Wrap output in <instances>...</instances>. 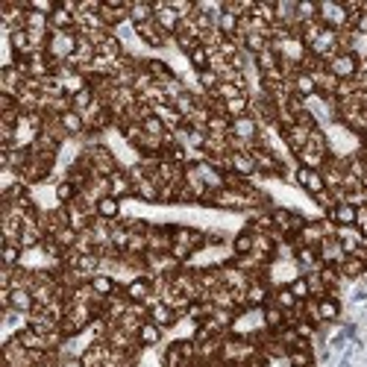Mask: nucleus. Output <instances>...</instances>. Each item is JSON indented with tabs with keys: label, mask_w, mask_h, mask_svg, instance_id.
Instances as JSON below:
<instances>
[{
	"label": "nucleus",
	"mask_w": 367,
	"mask_h": 367,
	"mask_svg": "<svg viewBox=\"0 0 367 367\" xmlns=\"http://www.w3.org/2000/svg\"><path fill=\"white\" fill-rule=\"evenodd\" d=\"M367 227V203L356 206V230H364Z\"/></svg>",
	"instance_id": "57"
},
{
	"label": "nucleus",
	"mask_w": 367,
	"mask_h": 367,
	"mask_svg": "<svg viewBox=\"0 0 367 367\" xmlns=\"http://www.w3.org/2000/svg\"><path fill=\"white\" fill-rule=\"evenodd\" d=\"M294 264H297L300 274H317L320 267H323L317 247H303V244H297V250H294Z\"/></svg>",
	"instance_id": "19"
},
{
	"label": "nucleus",
	"mask_w": 367,
	"mask_h": 367,
	"mask_svg": "<svg viewBox=\"0 0 367 367\" xmlns=\"http://www.w3.org/2000/svg\"><path fill=\"white\" fill-rule=\"evenodd\" d=\"M294 186H297L300 191H306L308 200H312V197H317L320 191H327L323 174H320V171H312V167H303V165L294 167Z\"/></svg>",
	"instance_id": "6"
},
{
	"label": "nucleus",
	"mask_w": 367,
	"mask_h": 367,
	"mask_svg": "<svg viewBox=\"0 0 367 367\" xmlns=\"http://www.w3.org/2000/svg\"><path fill=\"white\" fill-rule=\"evenodd\" d=\"M82 150H86V156L91 159V167H94V174L97 177H112L115 171H121V159H118V153L112 150L106 141H97V144H82Z\"/></svg>",
	"instance_id": "1"
},
{
	"label": "nucleus",
	"mask_w": 367,
	"mask_h": 367,
	"mask_svg": "<svg viewBox=\"0 0 367 367\" xmlns=\"http://www.w3.org/2000/svg\"><path fill=\"white\" fill-rule=\"evenodd\" d=\"M89 285L94 288V294H97V297H100V300H109V297H115V294L123 288L121 285V282L115 279V276H112V274H97V276H91V282H89Z\"/></svg>",
	"instance_id": "26"
},
{
	"label": "nucleus",
	"mask_w": 367,
	"mask_h": 367,
	"mask_svg": "<svg viewBox=\"0 0 367 367\" xmlns=\"http://www.w3.org/2000/svg\"><path fill=\"white\" fill-rule=\"evenodd\" d=\"M220 279H223V285H227L230 291H247V285H250V274H244L241 267L235 264V259H230V262H223L220 264Z\"/></svg>",
	"instance_id": "16"
},
{
	"label": "nucleus",
	"mask_w": 367,
	"mask_h": 367,
	"mask_svg": "<svg viewBox=\"0 0 367 367\" xmlns=\"http://www.w3.org/2000/svg\"><path fill=\"white\" fill-rule=\"evenodd\" d=\"M238 30H241V21H238L235 15H230V12H220V18H218V33L227 36V38H235Z\"/></svg>",
	"instance_id": "48"
},
{
	"label": "nucleus",
	"mask_w": 367,
	"mask_h": 367,
	"mask_svg": "<svg viewBox=\"0 0 367 367\" xmlns=\"http://www.w3.org/2000/svg\"><path fill=\"white\" fill-rule=\"evenodd\" d=\"M53 238H56V241H59L65 250H74V244H77L80 232H77V230H70V227H65V230H59V232H56Z\"/></svg>",
	"instance_id": "55"
},
{
	"label": "nucleus",
	"mask_w": 367,
	"mask_h": 367,
	"mask_svg": "<svg viewBox=\"0 0 367 367\" xmlns=\"http://www.w3.org/2000/svg\"><path fill=\"white\" fill-rule=\"evenodd\" d=\"M77 41H80L77 30L50 33V41H47V56H50V59H53L56 65H62V62H68L70 56H74V50H77Z\"/></svg>",
	"instance_id": "3"
},
{
	"label": "nucleus",
	"mask_w": 367,
	"mask_h": 367,
	"mask_svg": "<svg viewBox=\"0 0 367 367\" xmlns=\"http://www.w3.org/2000/svg\"><path fill=\"white\" fill-rule=\"evenodd\" d=\"M230 171L238 174L241 179H256V182H259V167H256V159H253L250 150H235V153H230Z\"/></svg>",
	"instance_id": "13"
},
{
	"label": "nucleus",
	"mask_w": 367,
	"mask_h": 367,
	"mask_svg": "<svg viewBox=\"0 0 367 367\" xmlns=\"http://www.w3.org/2000/svg\"><path fill=\"white\" fill-rule=\"evenodd\" d=\"M135 36H138V41L144 45L147 50H165L167 45H171V38H167L159 27H156V21H147V24H138L135 27Z\"/></svg>",
	"instance_id": "11"
},
{
	"label": "nucleus",
	"mask_w": 367,
	"mask_h": 367,
	"mask_svg": "<svg viewBox=\"0 0 367 367\" xmlns=\"http://www.w3.org/2000/svg\"><path fill=\"white\" fill-rule=\"evenodd\" d=\"M338 271H341L344 282H361L367 276V262H361L356 256H347L341 264H338Z\"/></svg>",
	"instance_id": "32"
},
{
	"label": "nucleus",
	"mask_w": 367,
	"mask_h": 367,
	"mask_svg": "<svg viewBox=\"0 0 367 367\" xmlns=\"http://www.w3.org/2000/svg\"><path fill=\"white\" fill-rule=\"evenodd\" d=\"M123 215H126V211H123V200H118V197L106 194V197H100V200H97V218L115 223V220H121Z\"/></svg>",
	"instance_id": "27"
},
{
	"label": "nucleus",
	"mask_w": 367,
	"mask_h": 367,
	"mask_svg": "<svg viewBox=\"0 0 367 367\" xmlns=\"http://www.w3.org/2000/svg\"><path fill=\"white\" fill-rule=\"evenodd\" d=\"M312 203L320 209V215H327V211H332L335 206H338V200H335V194L327 188V191H320L317 197H312Z\"/></svg>",
	"instance_id": "53"
},
{
	"label": "nucleus",
	"mask_w": 367,
	"mask_h": 367,
	"mask_svg": "<svg viewBox=\"0 0 367 367\" xmlns=\"http://www.w3.org/2000/svg\"><path fill=\"white\" fill-rule=\"evenodd\" d=\"M24 262V250L12 241H3V253H0V264L3 267H21Z\"/></svg>",
	"instance_id": "43"
},
{
	"label": "nucleus",
	"mask_w": 367,
	"mask_h": 367,
	"mask_svg": "<svg viewBox=\"0 0 367 367\" xmlns=\"http://www.w3.org/2000/svg\"><path fill=\"white\" fill-rule=\"evenodd\" d=\"M24 30L27 33H50V18L47 15H38V12H27V21H24Z\"/></svg>",
	"instance_id": "47"
},
{
	"label": "nucleus",
	"mask_w": 367,
	"mask_h": 367,
	"mask_svg": "<svg viewBox=\"0 0 367 367\" xmlns=\"http://www.w3.org/2000/svg\"><path fill=\"white\" fill-rule=\"evenodd\" d=\"M133 191H135V186H133V179H130V174H126V167H121V171H115L109 177V194L112 197H118V200H133Z\"/></svg>",
	"instance_id": "22"
},
{
	"label": "nucleus",
	"mask_w": 367,
	"mask_h": 367,
	"mask_svg": "<svg viewBox=\"0 0 367 367\" xmlns=\"http://www.w3.org/2000/svg\"><path fill=\"white\" fill-rule=\"evenodd\" d=\"M323 241H327L323 218H308V220H306V227H303L300 235H297V244H303V247H320Z\"/></svg>",
	"instance_id": "20"
},
{
	"label": "nucleus",
	"mask_w": 367,
	"mask_h": 367,
	"mask_svg": "<svg viewBox=\"0 0 367 367\" xmlns=\"http://www.w3.org/2000/svg\"><path fill=\"white\" fill-rule=\"evenodd\" d=\"M317 253H320V262L323 264H332V267H338L347 259V253L341 250V241H338V238H327V241L317 247Z\"/></svg>",
	"instance_id": "31"
},
{
	"label": "nucleus",
	"mask_w": 367,
	"mask_h": 367,
	"mask_svg": "<svg viewBox=\"0 0 367 367\" xmlns=\"http://www.w3.org/2000/svg\"><path fill=\"white\" fill-rule=\"evenodd\" d=\"M0 303H3V308H12V312L18 315H33L36 308V297L30 288H12V291H0Z\"/></svg>",
	"instance_id": "5"
},
{
	"label": "nucleus",
	"mask_w": 367,
	"mask_h": 367,
	"mask_svg": "<svg viewBox=\"0 0 367 367\" xmlns=\"http://www.w3.org/2000/svg\"><path fill=\"white\" fill-rule=\"evenodd\" d=\"M27 6H30L33 12H38V15H47L50 18L59 3H53V0H27Z\"/></svg>",
	"instance_id": "56"
},
{
	"label": "nucleus",
	"mask_w": 367,
	"mask_h": 367,
	"mask_svg": "<svg viewBox=\"0 0 367 367\" xmlns=\"http://www.w3.org/2000/svg\"><path fill=\"white\" fill-rule=\"evenodd\" d=\"M123 297L130 300V303H147V300L153 297V274L133 276V279L123 285Z\"/></svg>",
	"instance_id": "10"
},
{
	"label": "nucleus",
	"mask_w": 367,
	"mask_h": 367,
	"mask_svg": "<svg viewBox=\"0 0 367 367\" xmlns=\"http://www.w3.org/2000/svg\"><path fill=\"white\" fill-rule=\"evenodd\" d=\"M317 312H320L323 327H329V323L344 320V300L338 297V294H327V297H320V300H317Z\"/></svg>",
	"instance_id": "17"
},
{
	"label": "nucleus",
	"mask_w": 367,
	"mask_h": 367,
	"mask_svg": "<svg viewBox=\"0 0 367 367\" xmlns=\"http://www.w3.org/2000/svg\"><path fill=\"white\" fill-rule=\"evenodd\" d=\"M262 317H264V329L267 332H279L282 327H285V312H282L279 306H274V303H267L262 308Z\"/></svg>",
	"instance_id": "38"
},
{
	"label": "nucleus",
	"mask_w": 367,
	"mask_h": 367,
	"mask_svg": "<svg viewBox=\"0 0 367 367\" xmlns=\"http://www.w3.org/2000/svg\"><path fill=\"white\" fill-rule=\"evenodd\" d=\"M197 103H200V94H197V91H186V94H182V97H177V100H174L171 106H174V109L179 112L182 118H188L191 112L197 109Z\"/></svg>",
	"instance_id": "46"
},
{
	"label": "nucleus",
	"mask_w": 367,
	"mask_h": 367,
	"mask_svg": "<svg viewBox=\"0 0 367 367\" xmlns=\"http://www.w3.org/2000/svg\"><path fill=\"white\" fill-rule=\"evenodd\" d=\"M141 126H144V135H153V138H165V135H167V126H165L156 115L144 118V121H141Z\"/></svg>",
	"instance_id": "52"
},
{
	"label": "nucleus",
	"mask_w": 367,
	"mask_h": 367,
	"mask_svg": "<svg viewBox=\"0 0 367 367\" xmlns=\"http://www.w3.org/2000/svg\"><path fill=\"white\" fill-rule=\"evenodd\" d=\"M364 144H367V135H364Z\"/></svg>",
	"instance_id": "59"
},
{
	"label": "nucleus",
	"mask_w": 367,
	"mask_h": 367,
	"mask_svg": "<svg viewBox=\"0 0 367 367\" xmlns=\"http://www.w3.org/2000/svg\"><path fill=\"white\" fill-rule=\"evenodd\" d=\"M6 45H9V50H12V56H30L33 53V45H30V33L24 30H12L9 36H6Z\"/></svg>",
	"instance_id": "36"
},
{
	"label": "nucleus",
	"mask_w": 367,
	"mask_h": 367,
	"mask_svg": "<svg viewBox=\"0 0 367 367\" xmlns=\"http://www.w3.org/2000/svg\"><path fill=\"white\" fill-rule=\"evenodd\" d=\"M77 197H80V188H77L70 179L62 177V179L53 182V203H56V206H70V203L77 200Z\"/></svg>",
	"instance_id": "29"
},
{
	"label": "nucleus",
	"mask_w": 367,
	"mask_h": 367,
	"mask_svg": "<svg viewBox=\"0 0 367 367\" xmlns=\"http://www.w3.org/2000/svg\"><path fill=\"white\" fill-rule=\"evenodd\" d=\"M317 21V3L315 0H297V27Z\"/></svg>",
	"instance_id": "50"
},
{
	"label": "nucleus",
	"mask_w": 367,
	"mask_h": 367,
	"mask_svg": "<svg viewBox=\"0 0 367 367\" xmlns=\"http://www.w3.org/2000/svg\"><path fill=\"white\" fill-rule=\"evenodd\" d=\"M135 338H138L141 350H156V347H162V341H165V329L156 327L153 320H144V323H141V329L135 332Z\"/></svg>",
	"instance_id": "25"
},
{
	"label": "nucleus",
	"mask_w": 367,
	"mask_h": 367,
	"mask_svg": "<svg viewBox=\"0 0 367 367\" xmlns=\"http://www.w3.org/2000/svg\"><path fill=\"white\" fill-rule=\"evenodd\" d=\"M271 303H274V306H279L282 312H291V308H297V306H300V300L294 297L288 285H279V288H274V294H271Z\"/></svg>",
	"instance_id": "41"
},
{
	"label": "nucleus",
	"mask_w": 367,
	"mask_h": 367,
	"mask_svg": "<svg viewBox=\"0 0 367 367\" xmlns=\"http://www.w3.org/2000/svg\"><path fill=\"white\" fill-rule=\"evenodd\" d=\"M291 94L303 97V100H312V97L317 94V86H315V77L306 74V70H300V74L291 77Z\"/></svg>",
	"instance_id": "30"
},
{
	"label": "nucleus",
	"mask_w": 367,
	"mask_h": 367,
	"mask_svg": "<svg viewBox=\"0 0 367 367\" xmlns=\"http://www.w3.org/2000/svg\"><path fill=\"white\" fill-rule=\"evenodd\" d=\"M59 123H62V130L68 133L70 141H80L82 135H86V118L80 115V112H65V115H59Z\"/></svg>",
	"instance_id": "28"
},
{
	"label": "nucleus",
	"mask_w": 367,
	"mask_h": 367,
	"mask_svg": "<svg viewBox=\"0 0 367 367\" xmlns=\"http://www.w3.org/2000/svg\"><path fill=\"white\" fill-rule=\"evenodd\" d=\"M327 70L335 80H356L361 77V59L352 50H341L327 62Z\"/></svg>",
	"instance_id": "2"
},
{
	"label": "nucleus",
	"mask_w": 367,
	"mask_h": 367,
	"mask_svg": "<svg viewBox=\"0 0 367 367\" xmlns=\"http://www.w3.org/2000/svg\"><path fill=\"white\" fill-rule=\"evenodd\" d=\"M253 247H256V235H253L247 227H241V230L232 232V238H230V253H232V259L253 256Z\"/></svg>",
	"instance_id": "21"
},
{
	"label": "nucleus",
	"mask_w": 367,
	"mask_h": 367,
	"mask_svg": "<svg viewBox=\"0 0 367 367\" xmlns=\"http://www.w3.org/2000/svg\"><path fill=\"white\" fill-rule=\"evenodd\" d=\"M174 244H186L194 250V256H200L206 250V230L188 227V223H174Z\"/></svg>",
	"instance_id": "7"
},
{
	"label": "nucleus",
	"mask_w": 367,
	"mask_h": 367,
	"mask_svg": "<svg viewBox=\"0 0 367 367\" xmlns=\"http://www.w3.org/2000/svg\"><path fill=\"white\" fill-rule=\"evenodd\" d=\"M220 86V77H218V70H200V74H197V89H200L203 94H211Z\"/></svg>",
	"instance_id": "49"
},
{
	"label": "nucleus",
	"mask_w": 367,
	"mask_h": 367,
	"mask_svg": "<svg viewBox=\"0 0 367 367\" xmlns=\"http://www.w3.org/2000/svg\"><path fill=\"white\" fill-rule=\"evenodd\" d=\"M361 77L367 80V59H361Z\"/></svg>",
	"instance_id": "58"
},
{
	"label": "nucleus",
	"mask_w": 367,
	"mask_h": 367,
	"mask_svg": "<svg viewBox=\"0 0 367 367\" xmlns=\"http://www.w3.org/2000/svg\"><path fill=\"white\" fill-rule=\"evenodd\" d=\"M159 364L162 367H182L186 364V359H182V350H179V341L174 338L171 344H165L162 352H159Z\"/></svg>",
	"instance_id": "39"
},
{
	"label": "nucleus",
	"mask_w": 367,
	"mask_h": 367,
	"mask_svg": "<svg viewBox=\"0 0 367 367\" xmlns=\"http://www.w3.org/2000/svg\"><path fill=\"white\" fill-rule=\"evenodd\" d=\"M308 150H317V153H327V156H332V150H329V135L323 126H317V130L308 133Z\"/></svg>",
	"instance_id": "45"
},
{
	"label": "nucleus",
	"mask_w": 367,
	"mask_h": 367,
	"mask_svg": "<svg viewBox=\"0 0 367 367\" xmlns=\"http://www.w3.org/2000/svg\"><path fill=\"white\" fill-rule=\"evenodd\" d=\"M317 21L323 27H329V30H347L350 24V15H347V6L344 0H323V3H317Z\"/></svg>",
	"instance_id": "4"
},
{
	"label": "nucleus",
	"mask_w": 367,
	"mask_h": 367,
	"mask_svg": "<svg viewBox=\"0 0 367 367\" xmlns=\"http://www.w3.org/2000/svg\"><path fill=\"white\" fill-rule=\"evenodd\" d=\"M171 244H174V223H150L147 253H167Z\"/></svg>",
	"instance_id": "9"
},
{
	"label": "nucleus",
	"mask_w": 367,
	"mask_h": 367,
	"mask_svg": "<svg viewBox=\"0 0 367 367\" xmlns=\"http://www.w3.org/2000/svg\"><path fill=\"white\" fill-rule=\"evenodd\" d=\"M156 18V12H153V3H130V24L138 27V24H147Z\"/></svg>",
	"instance_id": "44"
},
{
	"label": "nucleus",
	"mask_w": 367,
	"mask_h": 367,
	"mask_svg": "<svg viewBox=\"0 0 367 367\" xmlns=\"http://www.w3.org/2000/svg\"><path fill=\"white\" fill-rule=\"evenodd\" d=\"M323 218H329L335 227H356V206H352V203H338Z\"/></svg>",
	"instance_id": "33"
},
{
	"label": "nucleus",
	"mask_w": 367,
	"mask_h": 367,
	"mask_svg": "<svg viewBox=\"0 0 367 367\" xmlns=\"http://www.w3.org/2000/svg\"><path fill=\"white\" fill-rule=\"evenodd\" d=\"M65 30H77V15H70L65 6H56L50 15V33H65Z\"/></svg>",
	"instance_id": "37"
},
{
	"label": "nucleus",
	"mask_w": 367,
	"mask_h": 367,
	"mask_svg": "<svg viewBox=\"0 0 367 367\" xmlns=\"http://www.w3.org/2000/svg\"><path fill=\"white\" fill-rule=\"evenodd\" d=\"M271 294H274V285L264 279H253L247 291H244V308H264L271 303Z\"/></svg>",
	"instance_id": "14"
},
{
	"label": "nucleus",
	"mask_w": 367,
	"mask_h": 367,
	"mask_svg": "<svg viewBox=\"0 0 367 367\" xmlns=\"http://www.w3.org/2000/svg\"><path fill=\"white\" fill-rule=\"evenodd\" d=\"M144 70L153 77V82H159V86H165V82H171L174 77H179L177 70H174V65L167 62V59H162V56H147V59H144Z\"/></svg>",
	"instance_id": "18"
},
{
	"label": "nucleus",
	"mask_w": 367,
	"mask_h": 367,
	"mask_svg": "<svg viewBox=\"0 0 367 367\" xmlns=\"http://www.w3.org/2000/svg\"><path fill=\"white\" fill-rule=\"evenodd\" d=\"M133 200L147 203V206H159V186H156V182H153L150 177L141 179L138 186H135V191H133Z\"/></svg>",
	"instance_id": "35"
},
{
	"label": "nucleus",
	"mask_w": 367,
	"mask_h": 367,
	"mask_svg": "<svg viewBox=\"0 0 367 367\" xmlns=\"http://www.w3.org/2000/svg\"><path fill=\"white\" fill-rule=\"evenodd\" d=\"M147 320H153V323H156V327H162L165 332L167 329H174V327H179V315L174 312V308L171 306H167V303H153L150 306V315H147Z\"/></svg>",
	"instance_id": "23"
},
{
	"label": "nucleus",
	"mask_w": 367,
	"mask_h": 367,
	"mask_svg": "<svg viewBox=\"0 0 367 367\" xmlns=\"http://www.w3.org/2000/svg\"><path fill=\"white\" fill-rule=\"evenodd\" d=\"M288 367H317V352L315 350H291Z\"/></svg>",
	"instance_id": "42"
},
{
	"label": "nucleus",
	"mask_w": 367,
	"mask_h": 367,
	"mask_svg": "<svg viewBox=\"0 0 367 367\" xmlns=\"http://www.w3.org/2000/svg\"><path fill=\"white\" fill-rule=\"evenodd\" d=\"M288 288H291V294L297 297L300 303H306V300H312V288H308V279L300 274V276H294L291 282H288Z\"/></svg>",
	"instance_id": "51"
},
{
	"label": "nucleus",
	"mask_w": 367,
	"mask_h": 367,
	"mask_svg": "<svg viewBox=\"0 0 367 367\" xmlns=\"http://www.w3.org/2000/svg\"><path fill=\"white\" fill-rule=\"evenodd\" d=\"M112 356V347L106 341H91L86 350L80 352V359H77V367H103Z\"/></svg>",
	"instance_id": "15"
},
{
	"label": "nucleus",
	"mask_w": 367,
	"mask_h": 367,
	"mask_svg": "<svg viewBox=\"0 0 367 367\" xmlns=\"http://www.w3.org/2000/svg\"><path fill=\"white\" fill-rule=\"evenodd\" d=\"M153 12H156V18H153L156 27L174 41V36L179 33V27H182V18L171 9V0H159V3H153Z\"/></svg>",
	"instance_id": "8"
},
{
	"label": "nucleus",
	"mask_w": 367,
	"mask_h": 367,
	"mask_svg": "<svg viewBox=\"0 0 367 367\" xmlns=\"http://www.w3.org/2000/svg\"><path fill=\"white\" fill-rule=\"evenodd\" d=\"M197 165V174H200V179L206 182V188L209 191H220V188H227V174H223V171H218V167L215 165H211V162H194Z\"/></svg>",
	"instance_id": "24"
},
{
	"label": "nucleus",
	"mask_w": 367,
	"mask_h": 367,
	"mask_svg": "<svg viewBox=\"0 0 367 367\" xmlns=\"http://www.w3.org/2000/svg\"><path fill=\"white\" fill-rule=\"evenodd\" d=\"M186 59H188V68L194 70V74H200V70H209V68H211V53H209L203 45H197V47L186 56Z\"/></svg>",
	"instance_id": "40"
},
{
	"label": "nucleus",
	"mask_w": 367,
	"mask_h": 367,
	"mask_svg": "<svg viewBox=\"0 0 367 367\" xmlns=\"http://www.w3.org/2000/svg\"><path fill=\"white\" fill-rule=\"evenodd\" d=\"M147 235H133L130 238V247H126L123 256H147Z\"/></svg>",
	"instance_id": "54"
},
{
	"label": "nucleus",
	"mask_w": 367,
	"mask_h": 367,
	"mask_svg": "<svg viewBox=\"0 0 367 367\" xmlns=\"http://www.w3.org/2000/svg\"><path fill=\"white\" fill-rule=\"evenodd\" d=\"M264 130V126L253 118V115H244V118H235L232 121V126H230V135L232 138H238V141H244V144H256V138H259V133Z\"/></svg>",
	"instance_id": "12"
},
{
	"label": "nucleus",
	"mask_w": 367,
	"mask_h": 367,
	"mask_svg": "<svg viewBox=\"0 0 367 367\" xmlns=\"http://www.w3.org/2000/svg\"><path fill=\"white\" fill-rule=\"evenodd\" d=\"M153 115H156L165 126H167V133H177L182 123H186V118L179 115V112L171 106V103H162V106H153Z\"/></svg>",
	"instance_id": "34"
}]
</instances>
